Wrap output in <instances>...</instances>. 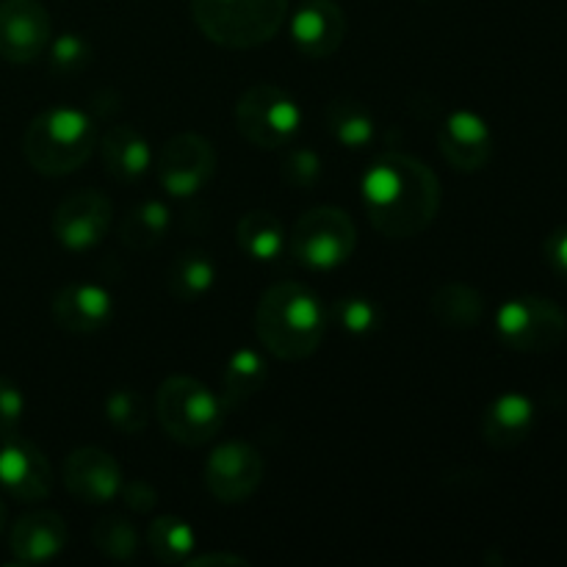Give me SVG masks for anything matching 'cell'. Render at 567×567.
<instances>
[{
    "mask_svg": "<svg viewBox=\"0 0 567 567\" xmlns=\"http://www.w3.org/2000/svg\"><path fill=\"white\" fill-rule=\"evenodd\" d=\"M97 147V125L81 109L59 105L33 116L22 136L25 161L48 177H61L86 164Z\"/></svg>",
    "mask_w": 567,
    "mask_h": 567,
    "instance_id": "3957f363",
    "label": "cell"
},
{
    "mask_svg": "<svg viewBox=\"0 0 567 567\" xmlns=\"http://www.w3.org/2000/svg\"><path fill=\"white\" fill-rule=\"evenodd\" d=\"M48 66L53 75H78L92 61V44L81 33H61L48 44Z\"/></svg>",
    "mask_w": 567,
    "mask_h": 567,
    "instance_id": "f546056e",
    "label": "cell"
},
{
    "mask_svg": "<svg viewBox=\"0 0 567 567\" xmlns=\"http://www.w3.org/2000/svg\"><path fill=\"white\" fill-rule=\"evenodd\" d=\"M0 487L22 504L44 502L53 491L50 460L20 432L0 435Z\"/></svg>",
    "mask_w": 567,
    "mask_h": 567,
    "instance_id": "30bf717a",
    "label": "cell"
},
{
    "mask_svg": "<svg viewBox=\"0 0 567 567\" xmlns=\"http://www.w3.org/2000/svg\"><path fill=\"white\" fill-rule=\"evenodd\" d=\"M360 194L374 230L396 241L421 236L441 210V181L435 172L396 150L371 161Z\"/></svg>",
    "mask_w": 567,
    "mask_h": 567,
    "instance_id": "6da1fadb",
    "label": "cell"
},
{
    "mask_svg": "<svg viewBox=\"0 0 567 567\" xmlns=\"http://www.w3.org/2000/svg\"><path fill=\"white\" fill-rule=\"evenodd\" d=\"M266 380H269V365H266L264 354L255 349H238L225 365L221 374V404L225 410H236L247 404L249 399L258 396L264 391Z\"/></svg>",
    "mask_w": 567,
    "mask_h": 567,
    "instance_id": "44dd1931",
    "label": "cell"
},
{
    "mask_svg": "<svg viewBox=\"0 0 567 567\" xmlns=\"http://www.w3.org/2000/svg\"><path fill=\"white\" fill-rule=\"evenodd\" d=\"M92 540L100 554L116 559V563H127V559L136 557L138 551L136 529H133L125 518H120V515L100 518L92 529Z\"/></svg>",
    "mask_w": 567,
    "mask_h": 567,
    "instance_id": "f1b7e54d",
    "label": "cell"
},
{
    "mask_svg": "<svg viewBox=\"0 0 567 567\" xmlns=\"http://www.w3.org/2000/svg\"><path fill=\"white\" fill-rule=\"evenodd\" d=\"M120 496L125 498L127 509H133V513L138 515L150 513V509L158 504V493H155V487L144 480H131L127 485H122Z\"/></svg>",
    "mask_w": 567,
    "mask_h": 567,
    "instance_id": "836d02e7",
    "label": "cell"
},
{
    "mask_svg": "<svg viewBox=\"0 0 567 567\" xmlns=\"http://www.w3.org/2000/svg\"><path fill=\"white\" fill-rule=\"evenodd\" d=\"M147 546L150 554L158 559L161 565H183L192 559L194 546H197V535L192 526L177 515H161L150 524L147 529Z\"/></svg>",
    "mask_w": 567,
    "mask_h": 567,
    "instance_id": "d4e9b609",
    "label": "cell"
},
{
    "mask_svg": "<svg viewBox=\"0 0 567 567\" xmlns=\"http://www.w3.org/2000/svg\"><path fill=\"white\" fill-rule=\"evenodd\" d=\"M332 316H336V324H341V330L349 332V336H371L382 321L377 302H371L365 297L338 299L336 308H332Z\"/></svg>",
    "mask_w": 567,
    "mask_h": 567,
    "instance_id": "4dcf8cb0",
    "label": "cell"
},
{
    "mask_svg": "<svg viewBox=\"0 0 567 567\" xmlns=\"http://www.w3.org/2000/svg\"><path fill=\"white\" fill-rule=\"evenodd\" d=\"M50 313L61 330L72 332V336H92L111 321L114 299L97 282H70L55 291Z\"/></svg>",
    "mask_w": 567,
    "mask_h": 567,
    "instance_id": "e0dca14e",
    "label": "cell"
},
{
    "mask_svg": "<svg viewBox=\"0 0 567 567\" xmlns=\"http://www.w3.org/2000/svg\"><path fill=\"white\" fill-rule=\"evenodd\" d=\"M216 175V150L199 133H177L161 147L158 181L166 194L188 199Z\"/></svg>",
    "mask_w": 567,
    "mask_h": 567,
    "instance_id": "9c48e42d",
    "label": "cell"
},
{
    "mask_svg": "<svg viewBox=\"0 0 567 567\" xmlns=\"http://www.w3.org/2000/svg\"><path fill=\"white\" fill-rule=\"evenodd\" d=\"M186 565H192V567H203V565L238 567V565H249V563L244 557H238V554H203V557H192Z\"/></svg>",
    "mask_w": 567,
    "mask_h": 567,
    "instance_id": "d590c367",
    "label": "cell"
},
{
    "mask_svg": "<svg viewBox=\"0 0 567 567\" xmlns=\"http://www.w3.org/2000/svg\"><path fill=\"white\" fill-rule=\"evenodd\" d=\"M291 39L308 59H327L347 39V14L336 0H305L291 17Z\"/></svg>",
    "mask_w": 567,
    "mask_h": 567,
    "instance_id": "9a60e30c",
    "label": "cell"
},
{
    "mask_svg": "<svg viewBox=\"0 0 567 567\" xmlns=\"http://www.w3.org/2000/svg\"><path fill=\"white\" fill-rule=\"evenodd\" d=\"M327 131L338 144L349 150H360L374 142V114L363 103L352 97H338L327 105Z\"/></svg>",
    "mask_w": 567,
    "mask_h": 567,
    "instance_id": "cb8c5ba5",
    "label": "cell"
},
{
    "mask_svg": "<svg viewBox=\"0 0 567 567\" xmlns=\"http://www.w3.org/2000/svg\"><path fill=\"white\" fill-rule=\"evenodd\" d=\"M225 404L194 377H169L155 393V419L181 446H205L225 426Z\"/></svg>",
    "mask_w": 567,
    "mask_h": 567,
    "instance_id": "5b68a950",
    "label": "cell"
},
{
    "mask_svg": "<svg viewBox=\"0 0 567 567\" xmlns=\"http://www.w3.org/2000/svg\"><path fill=\"white\" fill-rule=\"evenodd\" d=\"M236 241L252 260L271 264L286 249V227L271 210H249L238 219Z\"/></svg>",
    "mask_w": 567,
    "mask_h": 567,
    "instance_id": "603a6c76",
    "label": "cell"
},
{
    "mask_svg": "<svg viewBox=\"0 0 567 567\" xmlns=\"http://www.w3.org/2000/svg\"><path fill=\"white\" fill-rule=\"evenodd\" d=\"M66 546V524L59 513L37 509L11 526L9 548L20 565H42L59 557Z\"/></svg>",
    "mask_w": 567,
    "mask_h": 567,
    "instance_id": "ac0fdd59",
    "label": "cell"
},
{
    "mask_svg": "<svg viewBox=\"0 0 567 567\" xmlns=\"http://www.w3.org/2000/svg\"><path fill=\"white\" fill-rule=\"evenodd\" d=\"M430 310L449 330H474L485 316V297L468 282H443L432 293Z\"/></svg>",
    "mask_w": 567,
    "mask_h": 567,
    "instance_id": "7402d4cb",
    "label": "cell"
},
{
    "mask_svg": "<svg viewBox=\"0 0 567 567\" xmlns=\"http://www.w3.org/2000/svg\"><path fill=\"white\" fill-rule=\"evenodd\" d=\"M535 426V404L520 393H504L482 415V437L487 446L507 452L520 446Z\"/></svg>",
    "mask_w": 567,
    "mask_h": 567,
    "instance_id": "d6986e66",
    "label": "cell"
},
{
    "mask_svg": "<svg viewBox=\"0 0 567 567\" xmlns=\"http://www.w3.org/2000/svg\"><path fill=\"white\" fill-rule=\"evenodd\" d=\"M496 330L515 352L546 354L565 341L567 316L546 297H518L498 308Z\"/></svg>",
    "mask_w": 567,
    "mask_h": 567,
    "instance_id": "ba28073f",
    "label": "cell"
},
{
    "mask_svg": "<svg viewBox=\"0 0 567 567\" xmlns=\"http://www.w3.org/2000/svg\"><path fill=\"white\" fill-rule=\"evenodd\" d=\"M264 457L247 443H221L208 454L205 463V485L210 496L221 504H241L252 496L264 482Z\"/></svg>",
    "mask_w": 567,
    "mask_h": 567,
    "instance_id": "7c38bea8",
    "label": "cell"
},
{
    "mask_svg": "<svg viewBox=\"0 0 567 567\" xmlns=\"http://www.w3.org/2000/svg\"><path fill=\"white\" fill-rule=\"evenodd\" d=\"M105 419L122 435H138L150 424V402L136 388H116L105 396Z\"/></svg>",
    "mask_w": 567,
    "mask_h": 567,
    "instance_id": "83f0119b",
    "label": "cell"
},
{
    "mask_svg": "<svg viewBox=\"0 0 567 567\" xmlns=\"http://www.w3.org/2000/svg\"><path fill=\"white\" fill-rule=\"evenodd\" d=\"M22 419H25V396L14 382L0 377V435L20 432Z\"/></svg>",
    "mask_w": 567,
    "mask_h": 567,
    "instance_id": "d6a6232c",
    "label": "cell"
},
{
    "mask_svg": "<svg viewBox=\"0 0 567 567\" xmlns=\"http://www.w3.org/2000/svg\"><path fill=\"white\" fill-rule=\"evenodd\" d=\"M169 225V205L161 203V199H147V203L136 205L125 216V221H122V241L131 249H150L164 241Z\"/></svg>",
    "mask_w": 567,
    "mask_h": 567,
    "instance_id": "484cf974",
    "label": "cell"
},
{
    "mask_svg": "<svg viewBox=\"0 0 567 567\" xmlns=\"http://www.w3.org/2000/svg\"><path fill=\"white\" fill-rule=\"evenodd\" d=\"M53 22L42 0H0V59L31 64L48 50Z\"/></svg>",
    "mask_w": 567,
    "mask_h": 567,
    "instance_id": "8fae6325",
    "label": "cell"
},
{
    "mask_svg": "<svg viewBox=\"0 0 567 567\" xmlns=\"http://www.w3.org/2000/svg\"><path fill=\"white\" fill-rule=\"evenodd\" d=\"M111 199L97 188L75 192L55 208L53 236L70 252H86L94 249L111 227Z\"/></svg>",
    "mask_w": 567,
    "mask_h": 567,
    "instance_id": "4fadbf2b",
    "label": "cell"
},
{
    "mask_svg": "<svg viewBox=\"0 0 567 567\" xmlns=\"http://www.w3.org/2000/svg\"><path fill=\"white\" fill-rule=\"evenodd\" d=\"M3 529H6V504L3 498H0V535H3Z\"/></svg>",
    "mask_w": 567,
    "mask_h": 567,
    "instance_id": "8d00e7d4",
    "label": "cell"
},
{
    "mask_svg": "<svg viewBox=\"0 0 567 567\" xmlns=\"http://www.w3.org/2000/svg\"><path fill=\"white\" fill-rule=\"evenodd\" d=\"M214 282L216 266L205 252H183L169 269V291L177 302H197Z\"/></svg>",
    "mask_w": 567,
    "mask_h": 567,
    "instance_id": "4316f807",
    "label": "cell"
},
{
    "mask_svg": "<svg viewBox=\"0 0 567 567\" xmlns=\"http://www.w3.org/2000/svg\"><path fill=\"white\" fill-rule=\"evenodd\" d=\"M441 153L454 169L480 172L493 155V133L487 122L474 111H454L437 131Z\"/></svg>",
    "mask_w": 567,
    "mask_h": 567,
    "instance_id": "2e32d148",
    "label": "cell"
},
{
    "mask_svg": "<svg viewBox=\"0 0 567 567\" xmlns=\"http://www.w3.org/2000/svg\"><path fill=\"white\" fill-rule=\"evenodd\" d=\"M192 17L219 48L249 50L277 37L288 0H192Z\"/></svg>",
    "mask_w": 567,
    "mask_h": 567,
    "instance_id": "277c9868",
    "label": "cell"
},
{
    "mask_svg": "<svg viewBox=\"0 0 567 567\" xmlns=\"http://www.w3.org/2000/svg\"><path fill=\"white\" fill-rule=\"evenodd\" d=\"M103 164L114 181L133 183L147 175L153 164V150L150 142L133 125H114L100 142Z\"/></svg>",
    "mask_w": 567,
    "mask_h": 567,
    "instance_id": "ffe728a7",
    "label": "cell"
},
{
    "mask_svg": "<svg viewBox=\"0 0 567 567\" xmlns=\"http://www.w3.org/2000/svg\"><path fill=\"white\" fill-rule=\"evenodd\" d=\"M282 181L291 188H310L321 177V158L310 147H291L286 150L280 164Z\"/></svg>",
    "mask_w": 567,
    "mask_h": 567,
    "instance_id": "1f68e13d",
    "label": "cell"
},
{
    "mask_svg": "<svg viewBox=\"0 0 567 567\" xmlns=\"http://www.w3.org/2000/svg\"><path fill=\"white\" fill-rule=\"evenodd\" d=\"M255 330L266 352L286 363H299L310 358L324 338V305L302 282H277L260 297Z\"/></svg>",
    "mask_w": 567,
    "mask_h": 567,
    "instance_id": "7a4b0ae2",
    "label": "cell"
},
{
    "mask_svg": "<svg viewBox=\"0 0 567 567\" xmlns=\"http://www.w3.org/2000/svg\"><path fill=\"white\" fill-rule=\"evenodd\" d=\"M64 485L81 504H109L122 493V468L109 452L94 446L75 449L64 460Z\"/></svg>",
    "mask_w": 567,
    "mask_h": 567,
    "instance_id": "5bb4252c",
    "label": "cell"
},
{
    "mask_svg": "<svg viewBox=\"0 0 567 567\" xmlns=\"http://www.w3.org/2000/svg\"><path fill=\"white\" fill-rule=\"evenodd\" d=\"M358 247V227L352 216L332 205L299 216L291 233V255L313 271H330L347 264Z\"/></svg>",
    "mask_w": 567,
    "mask_h": 567,
    "instance_id": "52a82bcc",
    "label": "cell"
},
{
    "mask_svg": "<svg viewBox=\"0 0 567 567\" xmlns=\"http://www.w3.org/2000/svg\"><path fill=\"white\" fill-rule=\"evenodd\" d=\"M548 258L557 266V271L567 275V230L551 236V241H548Z\"/></svg>",
    "mask_w": 567,
    "mask_h": 567,
    "instance_id": "e575fe53",
    "label": "cell"
},
{
    "mask_svg": "<svg viewBox=\"0 0 567 567\" xmlns=\"http://www.w3.org/2000/svg\"><path fill=\"white\" fill-rule=\"evenodd\" d=\"M302 125V111L286 89L255 83L238 97L236 127L252 147L280 150L293 142Z\"/></svg>",
    "mask_w": 567,
    "mask_h": 567,
    "instance_id": "8992f818",
    "label": "cell"
}]
</instances>
